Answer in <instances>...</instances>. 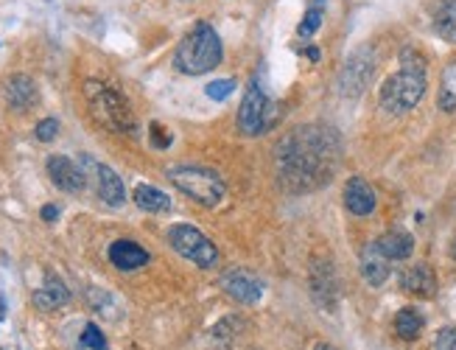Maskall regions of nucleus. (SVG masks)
I'll return each instance as SVG.
<instances>
[{
    "mask_svg": "<svg viewBox=\"0 0 456 350\" xmlns=\"http://www.w3.org/2000/svg\"><path fill=\"white\" fill-rule=\"evenodd\" d=\"M168 244L190 264L199 269H213L218 264V250L215 244L193 225H171L168 227Z\"/></svg>",
    "mask_w": 456,
    "mask_h": 350,
    "instance_id": "obj_7",
    "label": "nucleus"
},
{
    "mask_svg": "<svg viewBox=\"0 0 456 350\" xmlns=\"http://www.w3.org/2000/svg\"><path fill=\"white\" fill-rule=\"evenodd\" d=\"M84 98H87V109L98 126H104L109 132H121V135L137 132V118H135L129 101L107 82H98V79L84 82Z\"/></svg>",
    "mask_w": 456,
    "mask_h": 350,
    "instance_id": "obj_4",
    "label": "nucleus"
},
{
    "mask_svg": "<svg viewBox=\"0 0 456 350\" xmlns=\"http://www.w3.org/2000/svg\"><path fill=\"white\" fill-rule=\"evenodd\" d=\"M168 183L176 191H182L188 199H193L204 208H215L227 194L221 174L215 168H204V165H174V168H168Z\"/></svg>",
    "mask_w": 456,
    "mask_h": 350,
    "instance_id": "obj_5",
    "label": "nucleus"
},
{
    "mask_svg": "<svg viewBox=\"0 0 456 350\" xmlns=\"http://www.w3.org/2000/svg\"><path fill=\"white\" fill-rule=\"evenodd\" d=\"M450 258H453V261H456V236H453V238H450Z\"/></svg>",
    "mask_w": 456,
    "mask_h": 350,
    "instance_id": "obj_33",
    "label": "nucleus"
},
{
    "mask_svg": "<svg viewBox=\"0 0 456 350\" xmlns=\"http://www.w3.org/2000/svg\"><path fill=\"white\" fill-rule=\"evenodd\" d=\"M425 87H428V70H425L423 56L414 48H403L400 51V70L392 73L381 84L378 101L389 115H403L420 104V98L425 96Z\"/></svg>",
    "mask_w": 456,
    "mask_h": 350,
    "instance_id": "obj_2",
    "label": "nucleus"
},
{
    "mask_svg": "<svg viewBox=\"0 0 456 350\" xmlns=\"http://www.w3.org/2000/svg\"><path fill=\"white\" fill-rule=\"evenodd\" d=\"M40 216H43L45 222H56V219H59V208H56V205H45V208L40 211Z\"/></svg>",
    "mask_w": 456,
    "mask_h": 350,
    "instance_id": "obj_31",
    "label": "nucleus"
},
{
    "mask_svg": "<svg viewBox=\"0 0 456 350\" xmlns=\"http://www.w3.org/2000/svg\"><path fill=\"white\" fill-rule=\"evenodd\" d=\"M434 29L442 40L456 43V0H445L434 15Z\"/></svg>",
    "mask_w": 456,
    "mask_h": 350,
    "instance_id": "obj_22",
    "label": "nucleus"
},
{
    "mask_svg": "<svg viewBox=\"0 0 456 350\" xmlns=\"http://www.w3.org/2000/svg\"><path fill=\"white\" fill-rule=\"evenodd\" d=\"M68 303H70V291H68V286H65L62 280H56V277H48L45 286L34 291V305L43 308V311H54V308H62V305H68Z\"/></svg>",
    "mask_w": 456,
    "mask_h": 350,
    "instance_id": "obj_19",
    "label": "nucleus"
},
{
    "mask_svg": "<svg viewBox=\"0 0 456 350\" xmlns=\"http://www.w3.org/2000/svg\"><path fill=\"white\" fill-rule=\"evenodd\" d=\"M149 135H151V146L154 149H168L171 146V135L162 129V123H149Z\"/></svg>",
    "mask_w": 456,
    "mask_h": 350,
    "instance_id": "obj_29",
    "label": "nucleus"
},
{
    "mask_svg": "<svg viewBox=\"0 0 456 350\" xmlns=\"http://www.w3.org/2000/svg\"><path fill=\"white\" fill-rule=\"evenodd\" d=\"M221 37L210 23H196L174 51V68L185 76H202L221 65Z\"/></svg>",
    "mask_w": 456,
    "mask_h": 350,
    "instance_id": "obj_3",
    "label": "nucleus"
},
{
    "mask_svg": "<svg viewBox=\"0 0 456 350\" xmlns=\"http://www.w3.org/2000/svg\"><path fill=\"white\" fill-rule=\"evenodd\" d=\"M238 132L247 137H258L266 129H272L275 123V101L266 93V87L261 84V79H252L244 90V98L238 104Z\"/></svg>",
    "mask_w": 456,
    "mask_h": 350,
    "instance_id": "obj_6",
    "label": "nucleus"
},
{
    "mask_svg": "<svg viewBox=\"0 0 456 350\" xmlns=\"http://www.w3.org/2000/svg\"><path fill=\"white\" fill-rule=\"evenodd\" d=\"M400 289L411 297H434L436 294V275L428 264H411L400 272Z\"/></svg>",
    "mask_w": 456,
    "mask_h": 350,
    "instance_id": "obj_14",
    "label": "nucleus"
},
{
    "mask_svg": "<svg viewBox=\"0 0 456 350\" xmlns=\"http://www.w3.org/2000/svg\"><path fill=\"white\" fill-rule=\"evenodd\" d=\"M342 157V137L325 123H308L291 129L275 151L278 180L291 194H308L333 177Z\"/></svg>",
    "mask_w": 456,
    "mask_h": 350,
    "instance_id": "obj_1",
    "label": "nucleus"
},
{
    "mask_svg": "<svg viewBox=\"0 0 456 350\" xmlns=\"http://www.w3.org/2000/svg\"><path fill=\"white\" fill-rule=\"evenodd\" d=\"M241 325H244V319H241V317H236V314H233V317H224V319H221V322L213 328V336H218V339H224V336H233V333H236Z\"/></svg>",
    "mask_w": 456,
    "mask_h": 350,
    "instance_id": "obj_28",
    "label": "nucleus"
},
{
    "mask_svg": "<svg viewBox=\"0 0 456 350\" xmlns=\"http://www.w3.org/2000/svg\"><path fill=\"white\" fill-rule=\"evenodd\" d=\"M423 317L414 311V308H403V311H397V317H395V333L403 339V342H414L420 333H423Z\"/></svg>",
    "mask_w": 456,
    "mask_h": 350,
    "instance_id": "obj_21",
    "label": "nucleus"
},
{
    "mask_svg": "<svg viewBox=\"0 0 456 350\" xmlns=\"http://www.w3.org/2000/svg\"><path fill=\"white\" fill-rule=\"evenodd\" d=\"M90 168H93V177H96V191L98 197L109 205V208H121L126 202V188H123V180L118 174L104 165V162H93V160H84Z\"/></svg>",
    "mask_w": 456,
    "mask_h": 350,
    "instance_id": "obj_12",
    "label": "nucleus"
},
{
    "mask_svg": "<svg viewBox=\"0 0 456 350\" xmlns=\"http://www.w3.org/2000/svg\"><path fill=\"white\" fill-rule=\"evenodd\" d=\"M389 272H392V261L381 252V247H378V241H372V244H367L364 247V252H361V275H364V280L370 283V286H383L386 283V277H389Z\"/></svg>",
    "mask_w": 456,
    "mask_h": 350,
    "instance_id": "obj_16",
    "label": "nucleus"
},
{
    "mask_svg": "<svg viewBox=\"0 0 456 350\" xmlns=\"http://www.w3.org/2000/svg\"><path fill=\"white\" fill-rule=\"evenodd\" d=\"M3 98H6L9 109H15V112H29V109L37 104L40 93H37V84H34L31 76L17 73V76H9V79H6V84H3Z\"/></svg>",
    "mask_w": 456,
    "mask_h": 350,
    "instance_id": "obj_13",
    "label": "nucleus"
},
{
    "mask_svg": "<svg viewBox=\"0 0 456 350\" xmlns=\"http://www.w3.org/2000/svg\"><path fill=\"white\" fill-rule=\"evenodd\" d=\"M378 247L389 261H406L414 252V238L406 230H389L378 238Z\"/></svg>",
    "mask_w": 456,
    "mask_h": 350,
    "instance_id": "obj_18",
    "label": "nucleus"
},
{
    "mask_svg": "<svg viewBox=\"0 0 456 350\" xmlns=\"http://www.w3.org/2000/svg\"><path fill=\"white\" fill-rule=\"evenodd\" d=\"M48 177L51 183L65 191V194H82L87 188V174L82 165H76L70 157L65 154H54L48 157Z\"/></svg>",
    "mask_w": 456,
    "mask_h": 350,
    "instance_id": "obj_11",
    "label": "nucleus"
},
{
    "mask_svg": "<svg viewBox=\"0 0 456 350\" xmlns=\"http://www.w3.org/2000/svg\"><path fill=\"white\" fill-rule=\"evenodd\" d=\"M375 205H378V197H375V191L370 188L367 180L350 177V180L344 183V208H347L353 216H370V213L375 211Z\"/></svg>",
    "mask_w": 456,
    "mask_h": 350,
    "instance_id": "obj_15",
    "label": "nucleus"
},
{
    "mask_svg": "<svg viewBox=\"0 0 456 350\" xmlns=\"http://www.w3.org/2000/svg\"><path fill=\"white\" fill-rule=\"evenodd\" d=\"M319 26H322V9H319V6H314V9H308V12H305V17H303V23H300L297 34H300L303 40H305V37H314Z\"/></svg>",
    "mask_w": 456,
    "mask_h": 350,
    "instance_id": "obj_24",
    "label": "nucleus"
},
{
    "mask_svg": "<svg viewBox=\"0 0 456 350\" xmlns=\"http://www.w3.org/2000/svg\"><path fill=\"white\" fill-rule=\"evenodd\" d=\"M375 48L372 45H358L356 51H350V56L344 59L342 70H339V93L344 98H358L364 96V90L370 87L372 76H375Z\"/></svg>",
    "mask_w": 456,
    "mask_h": 350,
    "instance_id": "obj_8",
    "label": "nucleus"
},
{
    "mask_svg": "<svg viewBox=\"0 0 456 350\" xmlns=\"http://www.w3.org/2000/svg\"><path fill=\"white\" fill-rule=\"evenodd\" d=\"M434 350H456V325H453V328H442V330L436 333Z\"/></svg>",
    "mask_w": 456,
    "mask_h": 350,
    "instance_id": "obj_30",
    "label": "nucleus"
},
{
    "mask_svg": "<svg viewBox=\"0 0 456 350\" xmlns=\"http://www.w3.org/2000/svg\"><path fill=\"white\" fill-rule=\"evenodd\" d=\"M305 56H308L311 62H319V48H314V45H311V48L305 51Z\"/></svg>",
    "mask_w": 456,
    "mask_h": 350,
    "instance_id": "obj_32",
    "label": "nucleus"
},
{
    "mask_svg": "<svg viewBox=\"0 0 456 350\" xmlns=\"http://www.w3.org/2000/svg\"><path fill=\"white\" fill-rule=\"evenodd\" d=\"M308 289L319 308L336 311L339 305V275L330 258H314L308 266Z\"/></svg>",
    "mask_w": 456,
    "mask_h": 350,
    "instance_id": "obj_9",
    "label": "nucleus"
},
{
    "mask_svg": "<svg viewBox=\"0 0 456 350\" xmlns=\"http://www.w3.org/2000/svg\"><path fill=\"white\" fill-rule=\"evenodd\" d=\"M322 3H325V0H317V6H322Z\"/></svg>",
    "mask_w": 456,
    "mask_h": 350,
    "instance_id": "obj_35",
    "label": "nucleus"
},
{
    "mask_svg": "<svg viewBox=\"0 0 456 350\" xmlns=\"http://www.w3.org/2000/svg\"><path fill=\"white\" fill-rule=\"evenodd\" d=\"M436 104H439L442 112H456V59L442 70V84H439Z\"/></svg>",
    "mask_w": 456,
    "mask_h": 350,
    "instance_id": "obj_23",
    "label": "nucleus"
},
{
    "mask_svg": "<svg viewBox=\"0 0 456 350\" xmlns=\"http://www.w3.org/2000/svg\"><path fill=\"white\" fill-rule=\"evenodd\" d=\"M109 261H112L115 269H121V272H132V269L146 266V264L151 261V255H149L140 244L121 238V241H112V244H109Z\"/></svg>",
    "mask_w": 456,
    "mask_h": 350,
    "instance_id": "obj_17",
    "label": "nucleus"
},
{
    "mask_svg": "<svg viewBox=\"0 0 456 350\" xmlns=\"http://www.w3.org/2000/svg\"><path fill=\"white\" fill-rule=\"evenodd\" d=\"M218 286L230 294L233 300L244 303V305H252L264 297L266 286L258 275H252L250 269H227L221 277H218Z\"/></svg>",
    "mask_w": 456,
    "mask_h": 350,
    "instance_id": "obj_10",
    "label": "nucleus"
},
{
    "mask_svg": "<svg viewBox=\"0 0 456 350\" xmlns=\"http://www.w3.org/2000/svg\"><path fill=\"white\" fill-rule=\"evenodd\" d=\"M236 90V79H218V82H210L207 84V96L213 101H224V98H230Z\"/></svg>",
    "mask_w": 456,
    "mask_h": 350,
    "instance_id": "obj_25",
    "label": "nucleus"
},
{
    "mask_svg": "<svg viewBox=\"0 0 456 350\" xmlns=\"http://www.w3.org/2000/svg\"><path fill=\"white\" fill-rule=\"evenodd\" d=\"M34 135H37V140L51 143V140L59 135V121H56V118H45V121H40L37 129H34Z\"/></svg>",
    "mask_w": 456,
    "mask_h": 350,
    "instance_id": "obj_27",
    "label": "nucleus"
},
{
    "mask_svg": "<svg viewBox=\"0 0 456 350\" xmlns=\"http://www.w3.org/2000/svg\"><path fill=\"white\" fill-rule=\"evenodd\" d=\"M132 197H135V205L146 213H168L171 211V197L154 185H137Z\"/></svg>",
    "mask_w": 456,
    "mask_h": 350,
    "instance_id": "obj_20",
    "label": "nucleus"
},
{
    "mask_svg": "<svg viewBox=\"0 0 456 350\" xmlns=\"http://www.w3.org/2000/svg\"><path fill=\"white\" fill-rule=\"evenodd\" d=\"M314 350H336V347H333V344H325V342H322V344H317Z\"/></svg>",
    "mask_w": 456,
    "mask_h": 350,
    "instance_id": "obj_34",
    "label": "nucleus"
},
{
    "mask_svg": "<svg viewBox=\"0 0 456 350\" xmlns=\"http://www.w3.org/2000/svg\"><path fill=\"white\" fill-rule=\"evenodd\" d=\"M82 347H90V350H104V344H107V339H104V333H101V328L98 325H87L84 330H82Z\"/></svg>",
    "mask_w": 456,
    "mask_h": 350,
    "instance_id": "obj_26",
    "label": "nucleus"
}]
</instances>
